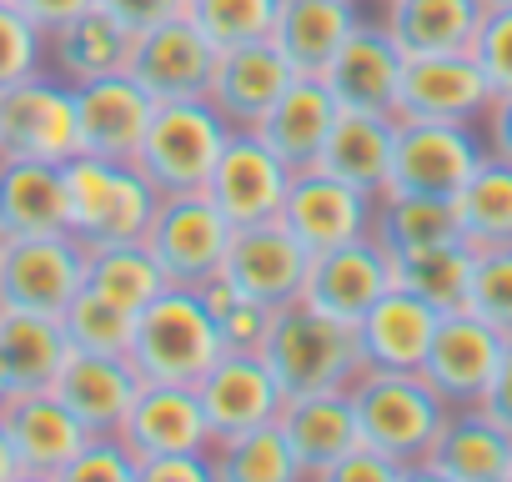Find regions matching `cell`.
Masks as SVG:
<instances>
[{"mask_svg":"<svg viewBox=\"0 0 512 482\" xmlns=\"http://www.w3.org/2000/svg\"><path fill=\"white\" fill-rule=\"evenodd\" d=\"M262 362L282 382L287 397L307 392H347L362 377V342L352 322H337L317 312L312 302H287L272 312V327L262 337Z\"/></svg>","mask_w":512,"mask_h":482,"instance_id":"obj_1","label":"cell"},{"mask_svg":"<svg viewBox=\"0 0 512 482\" xmlns=\"http://www.w3.org/2000/svg\"><path fill=\"white\" fill-rule=\"evenodd\" d=\"M352 412H357V432L362 442L382 447L387 457H397L412 477L427 457V447L437 442L442 422H447V402L437 397V387L422 372H382V367H362V377L347 387Z\"/></svg>","mask_w":512,"mask_h":482,"instance_id":"obj_2","label":"cell"},{"mask_svg":"<svg viewBox=\"0 0 512 482\" xmlns=\"http://www.w3.org/2000/svg\"><path fill=\"white\" fill-rule=\"evenodd\" d=\"M66 211L71 236L81 247H106V241H141L161 191L146 181L136 161H106V156H71L66 166Z\"/></svg>","mask_w":512,"mask_h":482,"instance_id":"obj_3","label":"cell"},{"mask_svg":"<svg viewBox=\"0 0 512 482\" xmlns=\"http://www.w3.org/2000/svg\"><path fill=\"white\" fill-rule=\"evenodd\" d=\"M221 352L226 347H221L216 317H211V307L201 302L196 287H166L151 307L136 312L131 362H136L141 382L196 387Z\"/></svg>","mask_w":512,"mask_h":482,"instance_id":"obj_4","label":"cell"},{"mask_svg":"<svg viewBox=\"0 0 512 482\" xmlns=\"http://www.w3.org/2000/svg\"><path fill=\"white\" fill-rule=\"evenodd\" d=\"M226 136H231V126L216 116V106L206 96L156 101L151 126H146L141 151H136V166L146 171V181L161 196L166 191H201Z\"/></svg>","mask_w":512,"mask_h":482,"instance_id":"obj_5","label":"cell"},{"mask_svg":"<svg viewBox=\"0 0 512 482\" xmlns=\"http://www.w3.org/2000/svg\"><path fill=\"white\" fill-rule=\"evenodd\" d=\"M236 226L206 191H166L146 226V252L161 262L171 287H206L221 277Z\"/></svg>","mask_w":512,"mask_h":482,"instance_id":"obj_6","label":"cell"},{"mask_svg":"<svg viewBox=\"0 0 512 482\" xmlns=\"http://www.w3.org/2000/svg\"><path fill=\"white\" fill-rule=\"evenodd\" d=\"M0 156L56 161V166L81 156L76 86L61 81V76L36 71V76L0 91Z\"/></svg>","mask_w":512,"mask_h":482,"instance_id":"obj_7","label":"cell"},{"mask_svg":"<svg viewBox=\"0 0 512 482\" xmlns=\"http://www.w3.org/2000/svg\"><path fill=\"white\" fill-rule=\"evenodd\" d=\"M86 287V247L71 231L11 236L0 247V307L61 317Z\"/></svg>","mask_w":512,"mask_h":482,"instance_id":"obj_8","label":"cell"},{"mask_svg":"<svg viewBox=\"0 0 512 482\" xmlns=\"http://www.w3.org/2000/svg\"><path fill=\"white\" fill-rule=\"evenodd\" d=\"M487 156L477 126L457 121H397L392 141V176L387 191H417V196H457L477 161Z\"/></svg>","mask_w":512,"mask_h":482,"instance_id":"obj_9","label":"cell"},{"mask_svg":"<svg viewBox=\"0 0 512 482\" xmlns=\"http://www.w3.org/2000/svg\"><path fill=\"white\" fill-rule=\"evenodd\" d=\"M492 86L472 51L452 56H407L402 81H397V121H457V126H482L492 106Z\"/></svg>","mask_w":512,"mask_h":482,"instance_id":"obj_10","label":"cell"},{"mask_svg":"<svg viewBox=\"0 0 512 482\" xmlns=\"http://www.w3.org/2000/svg\"><path fill=\"white\" fill-rule=\"evenodd\" d=\"M307 262H312V252L282 221H256V226H236L226 262H221V282L236 297H251V302L277 312V307L302 297Z\"/></svg>","mask_w":512,"mask_h":482,"instance_id":"obj_11","label":"cell"},{"mask_svg":"<svg viewBox=\"0 0 512 482\" xmlns=\"http://www.w3.org/2000/svg\"><path fill=\"white\" fill-rule=\"evenodd\" d=\"M287 181H292V166L262 136L256 131H231L201 191L226 211L231 226H256V221H277Z\"/></svg>","mask_w":512,"mask_h":482,"instance_id":"obj_12","label":"cell"},{"mask_svg":"<svg viewBox=\"0 0 512 482\" xmlns=\"http://www.w3.org/2000/svg\"><path fill=\"white\" fill-rule=\"evenodd\" d=\"M372 201L377 196L337 181L332 171L302 166L287 181L277 221L302 241L307 252H327V247H342V241H357V236L372 231Z\"/></svg>","mask_w":512,"mask_h":482,"instance_id":"obj_13","label":"cell"},{"mask_svg":"<svg viewBox=\"0 0 512 482\" xmlns=\"http://www.w3.org/2000/svg\"><path fill=\"white\" fill-rule=\"evenodd\" d=\"M0 422H6V432H11L21 482H61V472L71 467V457L91 437L81 427V417L51 387L11 392L6 402H0Z\"/></svg>","mask_w":512,"mask_h":482,"instance_id":"obj_14","label":"cell"},{"mask_svg":"<svg viewBox=\"0 0 512 482\" xmlns=\"http://www.w3.org/2000/svg\"><path fill=\"white\" fill-rule=\"evenodd\" d=\"M196 402H201L211 442H221V437H236L246 427L277 422L287 392L272 377V367L262 362V352H221L206 367V377L196 382Z\"/></svg>","mask_w":512,"mask_h":482,"instance_id":"obj_15","label":"cell"},{"mask_svg":"<svg viewBox=\"0 0 512 482\" xmlns=\"http://www.w3.org/2000/svg\"><path fill=\"white\" fill-rule=\"evenodd\" d=\"M211 66H216V46L196 31L186 11H176L161 26L136 31L126 76L146 86L156 101H186V96H206Z\"/></svg>","mask_w":512,"mask_h":482,"instance_id":"obj_16","label":"cell"},{"mask_svg":"<svg viewBox=\"0 0 512 482\" xmlns=\"http://www.w3.org/2000/svg\"><path fill=\"white\" fill-rule=\"evenodd\" d=\"M397 277H392V257L367 236L357 241H342V247H327V252H312L307 262V282H302V302H312L317 312L337 317V322H362V312L392 292Z\"/></svg>","mask_w":512,"mask_h":482,"instance_id":"obj_17","label":"cell"},{"mask_svg":"<svg viewBox=\"0 0 512 482\" xmlns=\"http://www.w3.org/2000/svg\"><path fill=\"white\" fill-rule=\"evenodd\" d=\"M497 357H502V332L497 327H487L467 307L442 312V322L432 332V347L422 357V377L437 387V397L447 407H477L492 372H497Z\"/></svg>","mask_w":512,"mask_h":482,"instance_id":"obj_18","label":"cell"},{"mask_svg":"<svg viewBox=\"0 0 512 482\" xmlns=\"http://www.w3.org/2000/svg\"><path fill=\"white\" fill-rule=\"evenodd\" d=\"M402 51L387 36L382 21L357 16V26L347 31V41L337 46V56L327 61L322 81L332 91V101L342 111H377L392 116L397 111V81H402Z\"/></svg>","mask_w":512,"mask_h":482,"instance_id":"obj_19","label":"cell"},{"mask_svg":"<svg viewBox=\"0 0 512 482\" xmlns=\"http://www.w3.org/2000/svg\"><path fill=\"white\" fill-rule=\"evenodd\" d=\"M292 76L297 71L287 66L277 41L231 46V51H216V66H211V81H206V101L216 106V116L231 131H251L277 106V96L292 86Z\"/></svg>","mask_w":512,"mask_h":482,"instance_id":"obj_20","label":"cell"},{"mask_svg":"<svg viewBox=\"0 0 512 482\" xmlns=\"http://www.w3.org/2000/svg\"><path fill=\"white\" fill-rule=\"evenodd\" d=\"M151 111H156V96L146 86H136L126 71L101 76V81H81L76 86L81 151L106 156V161H136L141 136L151 126Z\"/></svg>","mask_w":512,"mask_h":482,"instance_id":"obj_21","label":"cell"},{"mask_svg":"<svg viewBox=\"0 0 512 482\" xmlns=\"http://www.w3.org/2000/svg\"><path fill=\"white\" fill-rule=\"evenodd\" d=\"M417 477L437 482H512V432L482 407H452Z\"/></svg>","mask_w":512,"mask_h":482,"instance_id":"obj_22","label":"cell"},{"mask_svg":"<svg viewBox=\"0 0 512 482\" xmlns=\"http://www.w3.org/2000/svg\"><path fill=\"white\" fill-rule=\"evenodd\" d=\"M437 322H442V312L432 302H422L417 292H407V287L382 292L357 322L362 362L382 367V372H422Z\"/></svg>","mask_w":512,"mask_h":482,"instance_id":"obj_23","label":"cell"},{"mask_svg":"<svg viewBox=\"0 0 512 482\" xmlns=\"http://www.w3.org/2000/svg\"><path fill=\"white\" fill-rule=\"evenodd\" d=\"M121 442L136 452V462L161 457V452H196L211 447L196 387L181 382H141L126 422H121Z\"/></svg>","mask_w":512,"mask_h":482,"instance_id":"obj_24","label":"cell"},{"mask_svg":"<svg viewBox=\"0 0 512 482\" xmlns=\"http://www.w3.org/2000/svg\"><path fill=\"white\" fill-rule=\"evenodd\" d=\"M51 392L81 417L86 432H121L136 392H141V372L131 357H101V352H71L66 367L56 372Z\"/></svg>","mask_w":512,"mask_h":482,"instance_id":"obj_25","label":"cell"},{"mask_svg":"<svg viewBox=\"0 0 512 482\" xmlns=\"http://www.w3.org/2000/svg\"><path fill=\"white\" fill-rule=\"evenodd\" d=\"M282 432H287V447L297 457V477L302 482H322L327 467L352 447L362 442L357 432V412H352V397L347 392H307V397H287L282 412H277Z\"/></svg>","mask_w":512,"mask_h":482,"instance_id":"obj_26","label":"cell"},{"mask_svg":"<svg viewBox=\"0 0 512 482\" xmlns=\"http://www.w3.org/2000/svg\"><path fill=\"white\" fill-rule=\"evenodd\" d=\"M71 231L66 171L56 161L0 156V236H51Z\"/></svg>","mask_w":512,"mask_h":482,"instance_id":"obj_27","label":"cell"},{"mask_svg":"<svg viewBox=\"0 0 512 482\" xmlns=\"http://www.w3.org/2000/svg\"><path fill=\"white\" fill-rule=\"evenodd\" d=\"M392 141H397V116H377V111H337L322 156L312 166L332 171L337 181L382 196L387 176H392Z\"/></svg>","mask_w":512,"mask_h":482,"instance_id":"obj_28","label":"cell"},{"mask_svg":"<svg viewBox=\"0 0 512 482\" xmlns=\"http://www.w3.org/2000/svg\"><path fill=\"white\" fill-rule=\"evenodd\" d=\"M337 111L342 106L332 101V91H327L322 76H292V86L277 96V106L256 121L251 131L262 136L292 171H302V166H312L322 156V141H327Z\"/></svg>","mask_w":512,"mask_h":482,"instance_id":"obj_29","label":"cell"},{"mask_svg":"<svg viewBox=\"0 0 512 482\" xmlns=\"http://www.w3.org/2000/svg\"><path fill=\"white\" fill-rule=\"evenodd\" d=\"M131 41H136V36H131L111 11L91 6V11L71 16L66 26L46 31V61H51V71H56L61 81L81 86V81H101V76L126 71Z\"/></svg>","mask_w":512,"mask_h":482,"instance_id":"obj_30","label":"cell"},{"mask_svg":"<svg viewBox=\"0 0 512 482\" xmlns=\"http://www.w3.org/2000/svg\"><path fill=\"white\" fill-rule=\"evenodd\" d=\"M482 11V0H382V26L402 56H452L472 46Z\"/></svg>","mask_w":512,"mask_h":482,"instance_id":"obj_31","label":"cell"},{"mask_svg":"<svg viewBox=\"0 0 512 482\" xmlns=\"http://www.w3.org/2000/svg\"><path fill=\"white\" fill-rule=\"evenodd\" d=\"M357 16V0H282L272 41L297 76H322Z\"/></svg>","mask_w":512,"mask_h":482,"instance_id":"obj_32","label":"cell"},{"mask_svg":"<svg viewBox=\"0 0 512 482\" xmlns=\"http://www.w3.org/2000/svg\"><path fill=\"white\" fill-rule=\"evenodd\" d=\"M372 241L387 257L427 252L442 241H462L457 206L447 196H417V191H382L372 201Z\"/></svg>","mask_w":512,"mask_h":482,"instance_id":"obj_33","label":"cell"},{"mask_svg":"<svg viewBox=\"0 0 512 482\" xmlns=\"http://www.w3.org/2000/svg\"><path fill=\"white\" fill-rule=\"evenodd\" d=\"M66 357H71V342H66L61 317L0 307V362H6L16 392L51 387L56 372L66 367Z\"/></svg>","mask_w":512,"mask_h":482,"instance_id":"obj_34","label":"cell"},{"mask_svg":"<svg viewBox=\"0 0 512 482\" xmlns=\"http://www.w3.org/2000/svg\"><path fill=\"white\" fill-rule=\"evenodd\" d=\"M166 272L161 262L146 252V241H106V247H86V292H96L101 302L121 307V312H141L166 292Z\"/></svg>","mask_w":512,"mask_h":482,"instance_id":"obj_35","label":"cell"},{"mask_svg":"<svg viewBox=\"0 0 512 482\" xmlns=\"http://www.w3.org/2000/svg\"><path fill=\"white\" fill-rule=\"evenodd\" d=\"M452 206H457L462 241L472 252L512 247V161L482 156L467 186L452 196Z\"/></svg>","mask_w":512,"mask_h":482,"instance_id":"obj_36","label":"cell"},{"mask_svg":"<svg viewBox=\"0 0 512 482\" xmlns=\"http://www.w3.org/2000/svg\"><path fill=\"white\" fill-rule=\"evenodd\" d=\"M211 477L216 482H302L282 422H262V427L211 442Z\"/></svg>","mask_w":512,"mask_h":482,"instance_id":"obj_37","label":"cell"},{"mask_svg":"<svg viewBox=\"0 0 512 482\" xmlns=\"http://www.w3.org/2000/svg\"><path fill=\"white\" fill-rule=\"evenodd\" d=\"M472 262H477V252L467 241H442V247H427V252L392 257V277H397V287L417 292L437 312H462L467 287H472Z\"/></svg>","mask_w":512,"mask_h":482,"instance_id":"obj_38","label":"cell"},{"mask_svg":"<svg viewBox=\"0 0 512 482\" xmlns=\"http://www.w3.org/2000/svg\"><path fill=\"white\" fill-rule=\"evenodd\" d=\"M277 11H282V0H186V16L216 51L272 41Z\"/></svg>","mask_w":512,"mask_h":482,"instance_id":"obj_39","label":"cell"},{"mask_svg":"<svg viewBox=\"0 0 512 482\" xmlns=\"http://www.w3.org/2000/svg\"><path fill=\"white\" fill-rule=\"evenodd\" d=\"M61 327H66V342L71 352H101V357H131V332H136V317L101 302L96 292L81 287V297L61 312Z\"/></svg>","mask_w":512,"mask_h":482,"instance_id":"obj_40","label":"cell"},{"mask_svg":"<svg viewBox=\"0 0 512 482\" xmlns=\"http://www.w3.org/2000/svg\"><path fill=\"white\" fill-rule=\"evenodd\" d=\"M196 292H201V302L211 307L226 352H262V337H267V327H272V307L251 302V297H236L221 277L206 282V287H196Z\"/></svg>","mask_w":512,"mask_h":482,"instance_id":"obj_41","label":"cell"},{"mask_svg":"<svg viewBox=\"0 0 512 482\" xmlns=\"http://www.w3.org/2000/svg\"><path fill=\"white\" fill-rule=\"evenodd\" d=\"M467 312L497 327L502 337L512 332V247L477 252L472 262V287H467Z\"/></svg>","mask_w":512,"mask_h":482,"instance_id":"obj_42","label":"cell"},{"mask_svg":"<svg viewBox=\"0 0 512 482\" xmlns=\"http://www.w3.org/2000/svg\"><path fill=\"white\" fill-rule=\"evenodd\" d=\"M46 71V31L31 26L11 0H0V91Z\"/></svg>","mask_w":512,"mask_h":482,"instance_id":"obj_43","label":"cell"},{"mask_svg":"<svg viewBox=\"0 0 512 482\" xmlns=\"http://www.w3.org/2000/svg\"><path fill=\"white\" fill-rule=\"evenodd\" d=\"M61 482H136V452L121 442V432H91Z\"/></svg>","mask_w":512,"mask_h":482,"instance_id":"obj_44","label":"cell"},{"mask_svg":"<svg viewBox=\"0 0 512 482\" xmlns=\"http://www.w3.org/2000/svg\"><path fill=\"white\" fill-rule=\"evenodd\" d=\"M467 51H472V61L482 66V76L497 96L512 91V6H487Z\"/></svg>","mask_w":512,"mask_h":482,"instance_id":"obj_45","label":"cell"},{"mask_svg":"<svg viewBox=\"0 0 512 482\" xmlns=\"http://www.w3.org/2000/svg\"><path fill=\"white\" fill-rule=\"evenodd\" d=\"M402 477H412L397 457H387L382 447H372V442H352L332 467H327V477L322 482H402Z\"/></svg>","mask_w":512,"mask_h":482,"instance_id":"obj_46","label":"cell"},{"mask_svg":"<svg viewBox=\"0 0 512 482\" xmlns=\"http://www.w3.org/2000/svg\"><path fill=\"white\" fill-rule=\"evenodd\" d=\"M136 482H216L211 477V447L146 457V462H136Z\"/></svg>","mask_w":512,"mask_h":482,"instance_id":"obj_47","label":"cell"},{"mask_svg":"<svg viewBox=\"0 0 512 482\" xmlns=\"http://www.w3.org/2000/svg\"><path fill=\"white\" fill-rule=\"evenodd\" d=\"M96 6L111 11V16L136 36V31H151V26H161L166 16L186 11V0H96Z\"/></svg>","mask_w":512,"mask_h":482,"instance_id":"obj_48","label":"cell"},{"mask_svg":"<svg viewBox=\"0 0 512 482\" xmlns=\"http://www.w3.org/2000/svg\"><path fill=\"white\" fill-rule=\"evenodd\" d=\"M492 422H502L507 432H512V332L502 337V357H497V372H492V382H487V392H482V402H477Z\"/></svg>","mask_w":512,"mask_h":482,"instance_id":"obj_49","label":"cell"},{"mask_svg":"<svg viewBox=\"0 0 512 482\" xmlns=\"http://www.w3.org/2000/svg\"><path fill=\"white\" fill-rule=\"evenodd\" d=\"M482 146H487V156L512 161V91L492 96V106L482 116Z\"/></svg>","mask_w":512,"mask_h":482,"instance_id":"obj_50","label":"cell"},{"mask_svg":"<svg viewBox=\"0 0 512 482\" xmlns=\"http://www.w3.org/2000/svg\"><path fill=\"white\" fill-rule=\"evenodd\" d=\"M11 6L31 21V26H41V31H56V26H66L71 16H81V11H91L96 0H11Z\"/></svg>","mask_w":512,"mask_h":482,"instance_id":"obj_51","label":"cell"},{"mask_svg":"<svg viewBox=\"0 0 512 482\" xmlns=\"http://www.w3.org/2000/svg\"><path fill=\"white\" fill-rule=\"evenodd\" d=\"M0 482H21V467H16V447H11L6 422H0Z\"/></svg>","mask_w":512,"mask_h":482,"instance_id":"obj_52","label":"cell"},{"mask_svg":"<svg viewBox=\"0 0 512 482\" xmlns=\"http://www.w3.org/2000/svg\"><path fill=\"white\" fill-rule=\"evenodd\" d=\"M16 392V382H11V372H6V362H0V402H6Z\"/></svg>","mask_w":512,"mask_h":482,"instance_id":"obj_53","label":"cell"},{"mask_svg":"<svg viewBox=\"0 0 512 482\" xmlns=\"http://www.w3.org/2000/svg\"><path fill=\"white\" fill-rule=\"evenodd\" d=\"M482 6H512V0H482Z\"/></svg>","mask_w":512,"mask_h":482,"instance_id":"obj_54","label":"cell"},{"mask_svg":"<svg viewBox=\"0 0 512 482\" xmlns=\"http://www.w3.org/2000/svg\"><path fill=\"white\" fill-rule=\"evenodd\" d=\"M0 247H6V236H0Z\"/></svg>","mask_w":512,"mask_h":482,"instance_id":"obj_55","label":"cell"}]
</instances>
